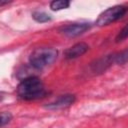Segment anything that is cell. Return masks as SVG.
Here are the masks:
<instances>
[{"label": "cell", "instance_id": "11", "mask_svg": "<svg viewBox=\"0 0 128 128\" xmlns=\"http://www.w3.org/2000/svg\"><path fill=\"white\" fill-rule=\"evenodd\" d=\"M127 38H128V23L118 32V34H117V36H116V38H115V41H116L117 43H119V42L124 41V40L127 39Z\"/></svg>", "mask_w": 128, "mask_h": 128}, {"label": "cell", "instance_id": "1", "mask_svg": "<svg viewBox=\"0 0 128 128\" xmlns=\"http://www.w3.org/2000/svg\"><path fill=\"white\" fill-rule=\"evenodd\" d=\"M47 94L43 82L36 76L24 78L20 81L17 86V95L19 98L32 101L43 98Z\"/></svg>", "mask_w": 128, "mask_h": 128}, {"label": "cell", "instance_id": "3", "mask_svg": "<svg viewBox=\"0 0 128 128\" xmlns=\"http://www.w3.org/2000/svg\"><path fill=\"white\" fill-rule=\"evenodd\" d=\"M127 12V7L123 5H115L112 7H109L108 9L104 10L97 18L96 25L98 26H106L109 25L120 18H122L125 13Z\"/></svg>", "mask_w": 128, "mask_h": 128}, {"label": "cell", "instance_id": "4", "mask_svg": "<svg viewBox=\"0 0 128 128\" xmlns=\"http://www.w3.org/2000/svg\"><path fill=\"white\" fill-rule=\"evenodd\" d=\"M89 28H90L89 23L81 22V23H71V24H67L65 26H62L59 29V31L64 36L69 37V38H73V37H77V36L83 34L87 30H89Z\"/></svg>", "mask_w": 128, "mask_h": 128}, {"label": "cell", "instance_id": "10", "mask_svg": "<svg viewBox=\"0 0 128 128\" xmlns=\"http://www.w3.org/2000/svg\"><path fill=\"white\" fill-rule=\"evenodd\" d=\"M126 62H128V48L116 54V58H115V63L117 64H124Z\"/></svg>", "mask_w": 128, "mask_h": 128}, {"label": "cell", "instance_id": "9", "mask_svg": "<svg viewBox=\"0 0 128 128\" xmlns=\"http://www.w3.org/2000/svg\"><path fill=\"white\" fill-rule=\"evenodd\" d=\"M32 18L38 23H45L51 20L50 15L43 11H34L32 13Z\"/></svg>", "mask_w": 128, "mask_h": 128}, {"label": "cell", "instance_id": "5", "mask_svg": "<svg viewBox=\"0 0 128 128\" xmlns=\"http://www.w3.org/2000/svg\"><path fill=\"white\" fill-rule=\"evenodd\" d=\"M76 100L75 95L73 94H64V95H60L59 97H57L54 101H52L51 103H49L46 108L51 109V110H58V109H63L66 107H69L70 105H72Z\"/></svg>", "mask_w": 128, "mask_h": 128}, {"label": "cell", "instance_id": "12", "mask_svg": "<svg viewBox=\"0 0 128 128\" xmlns=\"http://www.w3.org/2000/svg\"><path fill=\"white\" fill-rule=\"evenodd\" d=\"M12 119V115L9 112H1V127H4L6 124H8Z\"/></svg>", "mask_w": 128, "mask_h": 128}, {"label": "cell", "instance_id": "2", "mask_svg": "<svg viewBox=\"0 0 128 128\" xmlns=\"http://www.w3.org/2000/svg\"><path fill=\"white\" fill-rule=\"evenodd\" d=\"M58 51L52 47H40L29 56V63L35 70H41L53 64L57 59Z\"/></svg>", "mask_w": 128, "mask_h": 128}, {"label": "cell", "instance_id": "6", "mask_svg": "<svg viewBox=\"0 0 128 128\" xmlns=\"http://www.w3.org/2000/svg\"><path fill=\"white\" fill-rule=\"evenodd\" d=\"M115 58H116V54L106 55L104 57L99 58L95 60L94 63L91 64V70L95 73H102L108 67H110L113 62H115Z\"/></svg>", "mask_w": 128, "mask_h": 128}, {"label": "cell", "instance_id": "8", "mask_svg": "<svg viewBox=\"0 0 128 128\" xmlns=\"http://www.w3.org/2000/svg\"><path fill=\"white\" fill-rule=\"evenodd\" d=\"M69 6H70V2L67 0H54V1L50 2V8L53 11L67 9Z\"/></svg>", "mask_w": 128, "mask_h": 128}, {"label": "cell", "instance_id": "7", "mask_svg": "<svg viewBox=\"0 0 128 128\" xmlns=\"http://www.w3.org/2000/svg\"><path fill=\"white\" fill-rule=\"evenodd\" d=\"M89 49V46L88 44H86L85 42H79V43H76L74 44L73 46H71L70 48H68L65 53H64V56L66 59H75V58H78L82 55H84Z\"/></svg>", "mask_w": 128, "mask_h": 128}]
</instances>
